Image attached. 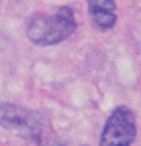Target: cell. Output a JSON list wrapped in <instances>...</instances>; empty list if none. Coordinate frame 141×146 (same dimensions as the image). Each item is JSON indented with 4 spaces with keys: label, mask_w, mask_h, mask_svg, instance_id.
<instances>
[{
    "label": "cell",
    "mask_w": 141,
    "mask_h": 146,
    "mask_svg": "<svg viewBox=\"0 0 141 146\" xmlns=\"http://www.w3.org/2000/svg\"><path fill=\"white\" fill-rule=\"evenodd\" d=\"M77 27L75 12L63 6L53 14H35L28 23L26 33L37 45H55L69 37Z\"/></svg>",
    "instance_id": "6da1fadb"
},
{
    "label": "cell",
    "mask_w": 141,
    "mask_h": 146,
    "mask_svg": "<svg viewBox=\"0 0 141 146\" xmlns=\"http://www.w3.org/2000/svg\"><path fill=\"white\" fill-rule=\"evenodd\" d=\"M0 127L34 136L37 138L39 146H45V133H51L49 125L41 115L14 103H0Z\"/></svg>",
    "instance_id": "7a4b0ae2"
},
{
    "label": "cell",
    "mask_w": 141,
    "mask_h": 146,
    "mask_svg": "<svg viewBox=\"0 0 141 146\" xmlns=\"http://www.w3.org/2000/svg\"><path fill=\"white\" fill-rule=\"evenodd\" d=\"M137 135L135 113L129 107H117L104 123L100 146H131Z\"/></svg>",
    "instance_id": "3957f363"
},
{
    "label": "cell",
    "mask_w": 141,
    "mask_h": 146,
    "mask_svg": "<svg viewBox=\"0 0 141 146\" xmlns=\"http://www.w3.org/2000/svg\"><path fill=\"white\" fill-rule=\"evenodd\" d=\"M88 14L98 29H110L116 23V2L114 0H88Z\"/></svg>",
    "instance_id": "277c9868"
}]
</instances>
